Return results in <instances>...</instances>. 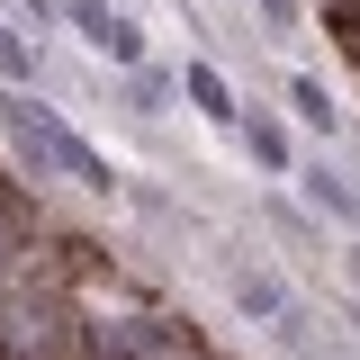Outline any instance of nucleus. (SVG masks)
<instances>
[{
	"label": "nucleus",
	"mask_w": 360,
	"mask_h": 360,
	"mask_svg": "<svg viewBox=\"0 0 360 360\" xmlns=\"http://www.w3.org/2000/svg\"><path fill=\"white\" fill-rule=\"evenodd\" d=\"M252 9H262L270 37H297V27H307V0H252Z\"/></svg>",
	"instance_id": "obj_9"
},
{
	"label": "nucleus",
	"mask_w": 360,
	"mask_h": 360,
	"mask_svg": "<svg viewBox=\"0 0 360 360\" xmlns=\"http://www.w3.org/2000/svg\"><path fill=\"white\" fill-rule=\"evenodd\" d=\"M0 127H9V144H18V162H27L37 180H82V189H99V198L117 189V162H108V153H90L82 135L63 127L54 108H37L27 90H0Z\"/></svg>",
	"instance_id": "obj_1"
},
{
	"label": "nucleus",
	"mask_w": 360,
	"mask_h": 360,
	"mask_svg": "<svg viewBox=\"0 0 360 360\" xmlns=\"http://www.w3.org/2000/svg\"><path fill=\"white\" fill-rule=\"evenodd\" d=\"M352 279H360V243H352Z\"/></svg>",
	"instance_id": "obj_12"
},
{
	"label": "nucleus",
	"mask_w": 360,
	"mask_h": 360,
	"mask_svg": "<svg viewBox=\"0 0 360 360\" xmlns=\"http://www.w3.org/2000/svg\"><path fill=\"white\" fill-rule=\"evenodd\" d=\"M297 189H307V207H315V217H333V225H360V189H352L342 172L307 162V172H297Z\"/></svg>",
	"instance_id": "obj_3"
},
{
	"label": "nucleus",
	"mask_w": 360,
	"mask_h": 360,
	"mask_svg": "<svg viewBox=\"0 0 360 360\" xmlns=\"http://www.w3.org/2000/svg\"><path fill=\"white\" fill-rule=\"evenodd\" d=\"M243 153H252L262 172H288V135H279V117H243Z\"/></svg>",
	"instance_id": "obj_7"
},
{
	"label": "nucleus",
	"mask_w": 360,
	"mask_h": 360,
	"mask_svg": "<svg viewBox=\"0 0 360 360\" xmlns=\"http://www.w3.org/2000/svg\"><path fill=\"white\" fill-rule=\"evenodd\" d=\"M180 99H189L207 127H234V90H225L217 63H180Z\"/></svg>",
	"instance_id": "obj_4"
},
{
	"label": "nucleus",
	"mask_w": 360,
	"mask_h": 360,
	"mask_svg": "<svg viewBox=\"0 0 360 360\" xmlns=\"http://www.w3.org/2000/svg\"><path fill=\"white\" fill-rule=\"evenodd\" d=\"M63 27H82V45H90V54H108L117 72H144V27L117 18L108 0H63Z\"/></svg>",
	"instance_id": "obj_2"
},
{
	"label": "nucleus",
	"mask_w": 360,
	"mask_h": 360,
	"mask_svg": "<svg viewBox=\"0 0 360 360\" xmlns=\"http://www.w3.org/2000/svg\"><path fill=\"white\" fill-rule=\"evenodd\" d=\"M0 82H9V90H27V82H37V37L0 27Z\"/></svg>",
	"instance_id": "obj_8"
},
{
	"label": "nucleus",
	"mask_w": 360,
	"mask_h": 360,
	"mask_svg": "<svg viewBox=\"0 0 360 360\" xmlns=\"http://www.w3.org/2000/svg\"><path fill=\"white\" fill-rule=\"evenodd\" d=\"M18 9L37 18V37H45V27H63V0H18Z\"/></svg>",
	"instance_id": "obj_11"
},
{
	"label": "nucleus",
	"mask_w": 360,
	"mask_h": 360,
	"mask_svg": "<svg viewBox=\"0 0 360 360\" xmlns=\"http://www.w3.org/2000/svg\"><path fill=\"white\" fill-rule=\"evenodd\" d=\"M288 108H297V127H315V135L342 127V108L324 99V82H315V72H288Z\"/></svg>",
	"instance_id": "obj_6"
},
{
	"label": "nucleus",
	"mask_w": 360,
	"mask_h": 360,
	"mask_svg": "<svg viewBox=\"0 0 360 360\" xmlns=\"http://www.w3.org/2000/svg\"><path fill=\"white\" fill-rule=\"evenodd\" d=\"M234 307L252 315V324H279L288 315V279L279 270H234Z\"/></svg>",
	"instance_id": "obj_5"
},
{
	"label": "nucleus",
	"mask_w": 360,
	"mask_h": 360,
	"mask_svg": "<svg viewBox=\"0 0 360 360\" xmlns=\"http://www.w3.org/2000/svg\"><path fill=\"white\" fill-rule=\"evenodd\" d=\"M127 90H135V108H144V117H153V108H162V99H172L180 82H162V72H127Z\"/></svg>",
	"instance_id": "obj_10"
}]
</instances>
